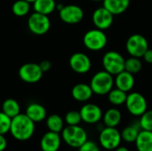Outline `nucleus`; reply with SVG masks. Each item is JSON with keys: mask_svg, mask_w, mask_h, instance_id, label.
<instances>
[{"mask_svg": "<svg viewBox=\"0 0 152 151\" xmlns=\"http://www.w3.org/2000/svg\"><path fill=\"white\" fill-rule=\"evenodd\" d=\"M10 133L15 140L26 142L29 140L35 133V122L26 114L20 113L12 118Z\"/></svg>", "mask_w": 152, "mask_h": 151, "instance_id": "1", "label": "nucleus"}, {"mask_svg": "<svg viewBox=\"0 0 152 151\" xmlns=\"http://www.w3.org/2000/svg\"><path fill=\"white\" fill-rule=\"evenodd\" d=\"M25 1H27V2H28V3H30V4H33L36 0H25Z\"/></svg>", "mask_w": 152, "mask_h": 151, "instance_id": "37", "label": "nucleus"}, {"mask_svg": "<svg viewBox=\"0 0 152 151\" xmlns=\"http://www.w3.org/2000/svg\"><path fill=\"white\" fill-rule=\"evenodd\" d=\"M61 136L58 133L48 131L40 140L42 151H58L61 145Z\"/></svg>", "mask_w": 152, "mask_h": 151, "instance_id": "15", "label": "nucleus"}, {"mask_svg": "<svg viewBox=\"0 0 152 151\" xmlns=\"http://www.w3.org/2000/svg\"><path fill=\"white\" fill-rule=\"evenodd\" d=\"M78 151H101V150L97 143L87 140L80 148H78Z\"/></svg>", "mask_w": 152, "mask_h": 151, "instance_id": "32", "label": "nucleus"}, {"mask_svg": "<svg viewBox=\"0 0 152 151\" xmlns=\"http://www.w3.org/2000/svg\"><path fill=\"white\" fill-rule=\"evenodd\" d=\"M142 68V61H141L140 58L130 56L128 59L126 60L125 70H126L127 72L134 75V74L139 73L141 71Z\"/></svg>", "mask_w": 152, "mask_h": 151, "instance_id": "28", "label": "nucleus"}, {"mask_svg": "<svg viewBox=\"0 0 152 151\" xmlns=\"http://www.w3.org/2000/svg\"><path fill=\"white\" fill-rule=\"evenodd\" d=\"M43 70L41 69L39 64L34 62L25 63L20 66L18 71L19 77L25 83L35 84L42 79Z\"/></svg>", "mask_w": 152, "mask_h": 151, "instance_id": "10", "label": "nucleus"}, {"mask_svg": "<svg viewBox=\"0 0 152 151\" xmlns=\"http://www.w3.org/2000/svg\"><path fill=\"white\" fill-rule=\"evenodd\" d=\"M139 125H140V127L142 130L152 132V110L145 111L140 117Z\"/></svg>", "mask_w": 152, "mask_h": 151, "instance_id": "29", "label": "nucleus"}, {"mask_svg": "<svg viewBox=\"0 0 152 151\" xmlns=\"http://www.w3.org/2000/svg\"><path fill=\"white\" fill-rule=\"evenodd\" d=\"M141 130L139 122L136 125H130L125 127L121 132L122 140L127 143H134Z\"/></svg>", "mask_w": 152, "mask_h": 151, "instance_id": "23", "label": "nucleus"}, {"mask_svg": "<svg viewBox=\"0 0 152 151\" xmlns=\"http://www.w3.org/2000/svg\"><path fill=\"white\" fill-rule=\"evenodd\" d=\"M70 69L77 74H86L92 68V61L88 55L84 53H73L69 61Z\"/></svg>", "mask_w": 152, "mask_h": 151, "instance_id": "12", "label": "nucleus"}, {"mask_svg": "<svg viewBox=\"0 0 152 151\" xmlns=\"http://www.w3.org/2000/svg\"><path fill=\"white\" fill-rule=\"evenodd\" d=\"M90 86L96 95H107L114 86V77L105 70L96 72L90 82Z\"/></svg>", "mask_w": 152, "mask_h": 151, "instance_id": "3", "label": "nucleus"}, {"mask_svg": "<svg viewBox=\"0 0 152 151\" xmlns=\"http://www.w3.org/2000/svg\"><path fill=\"white\" fill-rule=\"evenodd\" d=\"M126 59L116 51H109L102 57V66L105 71L112 76L125 70Z\"/></svg>", "mask_w": 152, "mask_h": 151, "instance_id": "6", "label": "nucleus"}, {"mask_svg": "<svg viewBox=\"0 0 152 151\" xmlns=\"http://www.w3.org/2000/svg\"><path fill=\"white\" fill-rule=\"evenodd\" d=\"M25 114L35 123L41 122L46 118V110L45 107L39 103H30L27 107Z\"/></svg>", "mask_w": 152, "mask_h": 151, "instance_id": "19", "label": "nucleus"}, {"mask_svg": "<svg viewBox=\"0 0 152 151\" xmlns=\"http://www.w3.org/2000/svg\"><path fill=\"white\" fill-rule=\"evenodd\" d=\"M121 141V132H119L117 127L105 126L100 131L99 142L101 147L106 150H115L120 146Z\"/></svg>", "mask_w": 152, "mask_h": 151, "instance_id": "5", "label": "nucleus"}, {"mask_svg": "<svg viewBox=\"0 0 152 151\" xmlns=\"http://www.w3.org/2000/svg\"><path fill=\"white\" fill-rule=\"evenodd\" d=\"M39 66H40L41 69L43 70V72L45 73V72H47V71H49L51 69L52 63L49 61H41L39 63Z\"/></svg>", "mask_w": 152, "mask_h": 151, "instance_id": "33", "label": "nucleus"}, {"mask_svg": "<svg viewBox=\"0 0 152 151\" xmlns=\"http://www.w3.org/2000/svg\"><path fill=\"white\" fill-rule=\"evenodd\" d=\"M11 123L12 118L3 111H0V134L4 135L7 133H10Z\"/></svg>", "mask_w": 152, "mask_h": 151, "instance_id": "31", "label": "nucleus"}, {"mask_svg": "<svg viewBox=\"0 0 152 151\" xmlns=\"http://www.w3.org/2000/svg\"><path fill=\"white\" fill-rule=\"evenodd\" d=\"M130 0H103V7L110 11L113 15H119L125 12L129 5Z\"/></svg>", "mask_w": 152, "mask_h": 151, "instance_id": "18", "label": "nucleus"}, {"mask_svg": "<svg viewBox=\"0 0 152 151\" xmlns=\"http://www.w3.org/2000/svg\"><path fill=\"white\" fill-rule=\"evenodd\" d=\"M93 94H94V92L90 85L84 84V83L75 85L71 90V95L73 99L79 102L88 101L92 98Z\"/></svg>", "mask_w": 152, "mask_h": 151, "instance_id": "17", "label": "nucleus"}, {"mask_svg": "<svg viewBox=\"0 0 152 151\" xmlns=\"http://www.w3.org/2000/svg\"><path fill=\"white\" fill-rule=\"evenodd\" d=\"M46 126L49 131L60 133L64 128V121L59 115L53 114L46 117Z\"/></svg>", "mask_w": 152, "mask_h": 151, "instance_id": "25", "label": "nucleus"}, {"mask_svg": "<svg viewBox=\"0 0 152 151\" xmlns=\"http://www.w3.org/2000/svg\"><path fill=\"white\" fill-rule=\"evenodd\" d=\"M12 11L17 17H24L30 11V3L25 0H16L12 5Z\"/></svg>", "mask_w": 152, "mask_h": 151, "instance_id": "27", "label": "nucleus"}, {"mask_svg": "<svg viewBox=\"0 0 152 151\" xmlns=\"http://www.w3.org/2000/svg\"><path fill=\"white\" fill-rule=\"evenodd\" d=\"M94 2H103V0H93Z\"/></svg>", "mask_w": 152, "mask_h": 151, "instance_id": "38", "label": "nucleus"}, {"mask_svg": "<svg viewBox=\"0 0 152 151\" xmlns=\"http://www.w3.org/2000/svg\"><path fill=\"white\" fill-rule=\"evenodd\" d=\"M28 28L34 35L42 36L49 31L51 28V20L48 15L34 12L28 19Z\"/></svg>", "mask_w": 152, "mask_h": 151, "instance_id": "7", "label": "nucleus"}, {"mask_svg": "<svg viewBox=\"0 0 152 151\" xmlns=\"http://www.w3.org/2000/svg\"><path fill=\"white\" fill-rule=\"evenodd\" d=\"M114 15L105 7L97 8L92 15V21L96 28L106 30L110 28L113 23Z\"/></svg>", "mask_w": 152, "mask_h": 151, "instance_id": "14", "label": "nucleus"}, {"mask_svg": "<svg viewBox=\"0 0 152 151\" xmlns=\"http://www.w3.org/2000/svg\"><path fill=\"white\" fill-rule=\"evenodd\" d=\"M82 121L88 125H94L102 119V109L94 103H86L79 110Z\"/></svg>", "mask_w": 152, "mask_h": 151, "instance_id": "13", "label": "nucleus"}, {"mask_svg": "<svg viewBox=\"0 0 152 151\" xmlns=\"http://www.w3.org/2000/svg\"><path fill=\"white\" fill-rule=\"evenodd\" d=\"M2 111L11 118H13L20 113V107L19 102L12 98L6 99L2 104Z\"/></svg>", "mask_w": 152, "mask_h": 151, "instance_id": "24", "label": "nucleus"}, {"mask_svg": "<svg viewBox=\"0 0 152 151\" xmlns=\"http://www.w3.org/2000/svg\"><path fill=\"white\" fill-rule=\"evenodd\" d=\"M59 16L66 24H77L81 22L84 18V11L80 6L76 4L63 5L59 11Z\"/></svg>", "mask_w": 152, "mask_h": 151, "instance_id": "11", "label": "nucleus"}, {"mask_svg": "<svg viewBox=\"0 0 152 151\" xmlns=\"http://www.w3.org/2000/svg\"><path fill=\"white\" fill-rule=\"evenodd\" d=\"M7 147V141L4 138V135L0 134V151H4Z\"/></svg>", "mask_w": 152, "mask_h": 151, "instance_id": "35", "label": "nucleus"}, {"mask_svg": "<svg viewBox=\"0 0 152 151\" xmlns=\"http://www.w3.org/2000/svg\"><path fill=\"white\" fill-rule=\"evenodd\" d=\"M115 151H130L126 147H124V146H118Z\"/></svg>", "mask_w": 152, "mask_h": 151, "instance_id": "36", "label": "nucleus"}, {"mask_svg": "<svg viewBox=\"0 0 152 151\" xmlns=\"http://www.w3.org/2000/svg\"><path fill=\"white\" fill-rule=\"evenodd\" d=\"M126 48L130 56L142 58L149 49V44L145 36L140 34H134L128 37L126 43Z\"/></svg>", "mask_w": 152, "mask_h": 151, "instance_id": "9", "label": "nucleus"}, {"mask_svg": "<svg viewBox=\"0 0 152 151\" xmlns=\"http://www.w3.org/2000/svg\"><path fill=\"white\" fill-rule=\"evenodd\" d=\"M56 5L54 0H36L33 3V9L37 12L49 15L56 9Z\"/></svg>", "mask_w": 152, "mask_h": 151, "instance_id": "22", "label": "nucleus"}, {"mask_svg": "<svg viewBox=\"0 0 152 151\" xmlns=\"http://www.w3.org/2000/svg\"><path fill=\"white\" fill-rule=\"evenodd\" d=\"M137 151H152V132L141 130L135 141Z\"/></svg>", "mask_w": 152, "mask_h": 151, "instance_id": "20", "label": "nucleus"}, {"mask_svg": "<svg viewBox=\"0 0 152 151\" xmlns=\"http://www.w3.org/2000/svg\"><path fill=\"white\" fill-rule=\"evenodd\" d=\"M61 139L69 147L74 149L80 148L87 140L86 131L78 125H67L61 131Z\"/></svg>", "mask_w": 152, "mask_h": 151, "instance_id": "2", "label": "nucleus"}, {"mask_svg": "<svg viewBox=\"0 0 152 151\" xmlns=\"http://www.w3.org/2000/svg\"><path fill=\"white\" fill-rule=\"evenodd\" d=\"M114 85L126 93H129L134 88V77L133 74L127 72L126 70H123L115 76Z\"/></svg>", "mask_w": 152, "mask_h": 151, "instance_id": "16", "label": "nucleus"}, {"mask_svg": "<svg viewBox=\"0 0 152 151\" xmlns=\"http://www.w3.org/2000/svg\"><path fill=\"white\" fill-rule=\"evenodd\" d=\"M102 120L105 126L117 127L122 120V114L119 109L116 108H110L107 109L103 114Z\"/></svg>", "mask_w": 152, "mask_h": 151, "instance_id": "21", "label": "nucleus"}, {"mask_svg": "<svg viewBox=\"0 0 152 151\" xmlns=\"http://www.w3.org/2000/svg\"><path fill=\"white\" fill-rule=\"evenodd\" d=\"M108 100L109 101L114 105V106H121L123 104L126 103V97H127V93L118 89V88H115L112 89L108 94Z\"/></svg>", "mask_w": 152, "mask_h": 151, "instance_id": "26", "label": "nucleus"}, {"mask_svg": "<svg viewBox=\"0 0 152 151\" xmlns=\"http://www.w3.org/2000/svg\"><path fill=\"white\" fill-rule=\"evenodd\" d=\"M125 104L127 111L134 117H141L148 110V103L145 97L137 92L128 93Z\"/></svg>", "mask_w": 152, "mask_h": 151, "instance_id": "8", "label": "nucleus"}, {"mask_svg": "<svg viewBox=\"0 0 152 151\" xmlns=\"http://www.w3.org/2000/svg\"><path fill=\"white\" fill-rule=\"evenodd\" d=\"M143 60L147 62V63H150L152 64V49H148L146 51V53H144V55L142 56Z\"/></svg>", "mask_w": 152, "mask_h": 151, "instance_id": "34", "label": "nucleus"}, {"mask_svg": "<svg viewBox=\"0 0 152 151\" xmlns=\"http://www.w3.org/2000/svg\"><path fill=\"white\" fill-rule=\"evenodd\" d=\"M84 45L90 51L98 52L106 46L108 43V38L104 30L99 28H93L88 30L83 37Z\"/></svg>", "mask_w": 152, "mask_h": 151, "instance_id": "4", "label": "nucleus"}, {"mask_svg": "<svg viewBox=\"0 0 152 151\" xmlns=\"http://www.w3.org/2000/svg\"><path fill=\"white\" fill-rule=\"evenodd\" d=\"M65 123L68 125H78L81 121V115L79 111L77 110H70L69 111L66 115H65V118H64Z\"/></svg>", "mask_w": 152, "mask_h": 151, "instance_id": "30", "label": "nucleus"}]
</instances>
